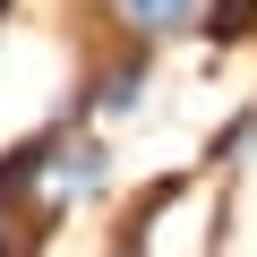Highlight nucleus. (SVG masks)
<instances>
[{"instance_id":"obj_1","label":"nucleus","mask_w":257,"mask_h":257,"mask_svg":"<svg viewBox=\"0 0 257 257\" xmlns=\"http://www.w3.org/2000/svg\"><path fill=\"white\" fill-rule=\"evenodd\" d=\"M146 103V43H128V52H111V60H94V77H86V94H77V120L94 111V120H128Z\"/></svg>"},{"instance_id":"obj_2","label":"nucleus","mask_w":257,"mask_h":257,"mask_svg":"<svg viewBox=\"0 0 257 257\" xmlns=\"http://www.w3.org/2000/svg\"><path fill=\"white\" fill-rule=\"evenodd\" d=\"M111 18H120L128 43H163V35L197 26V0H111Z\"/></svg>"},{"instance_id":"obj_3","label":"nucleus","mask_w":257,"mask_h":257,"mask_svg":"<svg viewBox=\"0 0 257 257\" xmlns=\"http://www.w3.org/2000/svg\"><path fill=\"white\" fill-rule=\"evenodd\" d=\"M257 35V0H206V43H248Z\"/></svg>"},{"instance_id":"obj_4","label":"nucleus","mask_w":257,"mask_h":257,"mask_svg":"<svg viewBox=\"0 0 257 257\" xmlns=\"http://www.w3.org/2000/svg\"><path fill=\"white\" fill-rule=\"evenodd\" d=\"M248 138H257V103H248V111H231V120L214 128V146H206V163H240V146H248Z\"/></svg>"},{"instance_id":"obj_5","label":"nucleus","mask_w":257,"mask_h":257,"mask_svg":"<svg viewBox=\"0 0 257 257\" xmlns=\"http://www.w3.org/2000/svg\"><path fill=\"white\" fill-rule=\"evenodd\" d=\"M9 9H18V0H0V18H9Z\"/></svg>"}]
</instances>
